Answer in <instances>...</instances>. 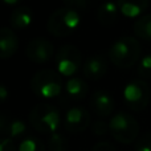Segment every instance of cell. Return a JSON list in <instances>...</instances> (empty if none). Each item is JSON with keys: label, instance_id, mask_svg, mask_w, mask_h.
I'll return each instance as SVG.
<instances>
[{"label": "cell", "instance_id": "obj_2", "mask_svg": "<svg viewBox=\"0 0 151 151\" xmlns=\"http://www.w3.org/2000/svg\"><path fill=\"white\" fill-rule=\"evenodd\" d=\"M109 60L118 68H130L141 56V44L135 37L122 36L109 48Z\"/></svg>", "mask_w": 151, "mask_h": 151}, {"label": "cell", "instance_id": "obj_27", "mask_svg": "<svg viewBox=\"0 0 151 151\" xmlns=\"http://www.w3.org/2000/svg\"><path fill=\"white\" fill-rule=\"evenodd\" d=\"M7 96H8V90H7L4 83H1V85H0V98H1L3 102L7 99Z\"/></svg>", "mask_w": 151, "mask_h": 151}, {"label": "cell", "instance_id": "obj_24", "mask_svg": "<svg viewBox=\"0 0 151 151\" xmlns=\"http://www.w3.org/2000/svg\"><path fill=\"white\" fill-rule=\"evenodd\" d=\"M107 131H110L109 123L105 122L104 119H97L91 122V133L96 137H104Z\"/></svg>", "mask_w": 151, "mask_h": 151}, {"label": "cell", "instance_id": "obj_4", "mask_svg": "<svg viewBox=\"0 0 151 151\" xmlns=\"http://www.w3.org/2000/svg\"><path fill=\"white\" fill-rule=\"evenodd\" d=\"M80 24L81 13L68 7H61L50 13L47 21V29L52 36L65 37L73 33Z\"/></svg>", "mask_w": 151, "mask_h": 151}, {"label": "cell", "instance_id": "obj_6", "mask_svg": "<svg viewBox=\"0 0 151 151\" xmlns=\"http://www.w3.org/2000/svg\"><path fill=\"white\" fill-rule=\"evenodd\" d=\"M82 64V53L76 45L65 44L60 47L55 56L56 70L61 76L70 77L80 70Z\"/></svg>", "mask_w": 151, "mask_h": 151}, {"label": "cell", "instance_id": "obj_14", "mask_svg": "<svg viewBox=\"0 0 151 151\" xmlns=\"http://www.w3.org/2000/svg\"><path fill=\"white\" fill-rule=\"evenodd\" d=\"M19 49V37L13 29L3 27L0 29V57L3 60L9 58Z\"/></svg>", "mask_w": 151, "mask_h": 151}, {"label": "cell", "instance_id": "obj_10", "mask_svg": "<svg viewBox=\"0 0 151 151\" xmlns=\"http://www.w3.org/2000/svg\"><path fill=\"white\" fill-rule=\"evenodd\" d=\"M89 91V86L82 78L80 77H72L64 85V90L63 94L58 97L60 99V104L68 106L70 102H77L81 101L86 97Z\"/></svg>", "mask_w": 151, "mask_h": 151}, {"label": "cell", "instance_id": "obj_8", "mask_svg": "<svg viewBox=\"0 0 151 151\" xmlns=\"http://www.w3.org/2000/svg\"><path fill=\"white\" fill-rule=\"evenodd\" d=\"M63 123L66 131L72 134H80L91 126V115L86 107L74 105L66 110Z\"/></svg>", "mask_w": 151, "mask_h": 151}, {"label": "cell", "instance_id": "obj_12", "mask_svg": "<svg viewBox=\"0 0 151 151\" xmlns=\"http://www.w3.org/2000/svg\"><path fill=\"white\" fill-rule=\"evenodd\" d=\"M0 133L1 137L9 139H19L27 137V125L20 118L8 115L7 113H1L0 115Z\"/></svg>", "mask_w": 151, "mask_h": 151}, {"label": "cell", "instance_id": "obj_21", "mask_svg": "<svg viewBox=\"0 0 151 151\" xmlns=\"http://www.w3.org/2000/svg\"><path fill=\"white\" fill-rule=\"evenodd\" d=\"M137 73L141 78L145 80H151V53L143 56L138 63Z\"/></svg>", "mask_w": 151, "mask_h": 151}, {"label": "cell", "instance_id": "obj_1", "mask_svg": "<svg viewBox=\"0 0 151 151\" xmlns=\"http://www.w3.org/2000/svg\"><path fill=\"white\" fill-rule=\"evenodd\" d=\"M61 113L53 104L49 102H40L29 113V123L36 131L42 134L57 133L61 122Z\"/></svg>", "mask_w": 151, "mask_h": 151}, {"label": "cell", "instance_id": "obj_9", "mask_svg": "<svg viewBox=\"0 0 151 151\" xmlns=\"http://www.w3.org/2000/svg\"><path fill=\"white\" fill-rule=\"evenodd\" d=\"M25 55L36 64H45L55 56V45L44 37H35L27 44Z\"/></svg>", "mask_w": 151, "mask_h": 151}, {"label": "cell", "instance_id": "obj_19", "mask_svg": "<svg viewBox=\"0 0 151 151\" xmlns=\"http://www.w3.org/2000/svg\"><path fill=\"white\" fill-rule=\"evenodd\" d=\"M19 151H47V146L40 138L35 135H27L21 139Z\"/></svg>", "mask_w": 151, "mask_h": 151}, {"label": "cell", "instance_id": "obj_26", "mask_svg": "<svg viewBox=\"0 0 151 151\" xmlns=\"http://www.w3.org/2000/svg\"><path fill=\"white\" fill-rule=\"evenodd\" d=\"M91 151H117V150H115V147L113 146L110 142L101 141V142H97V143L91 147Z\"/></svg>", "mask_w": 151, "mask_h": 151}, {"label": "cell", "instance_id": "obj_13", "mask_svg": "<svg viewBox=\"0 0 151 151\" xmlns=\"http://www.w3.org/2000/svg\"><path fill=\"white\" fill-rule=\"evenodd\" d=\"M109 63L102 55H93L85 60L82 65V73L88 80H99L107 73Z\"/></svg>", "mask_w": 151, "mask_h": 151}, {"label": "cell", "instance_id": "obj_3", "mask_svg": "<svg viewBox=\"0 0 151 151\" xmlns=\"http://www.w3.org/2000/svg\"><path fill=\"white\" fill-rule=\"evenodd\" d=\"M63 77L57 70L41 69L36 72L31 80V89L37 97L49 99L53 97H60L64 90Z\"/></svg>", "mask_w": 151, "mask_h": 151}, {"label": "cell", "instance_id": "obj_7", "mask_svg": "<svg viewBox=\"0 0 151 151\" xmlns=\"http://www.w3.org/2000/svg\"><path fill=\"white\" fill-rule=\"evenodd\" d=\"M151 90L149 83L142 78L129 81L123 88V99L133 111H141L149 105Z\"/></svg>", "mask_w": 151, "mask_h": 151}, {"label": "cell", "instance_id": "obj_28", "mask_svg": "<svg viewBox=\"0 0 151 151\" xmlns=\"http://www.w3.org/2000/svg\"><path fill=\"white\" fill-rule=\"evenodd\" d=\"M3 1H4L5 4L13 5V4H17V3H19V1H21V0H3Z\"/></svg>", "mask_w": 151, "mask_h": 151}, {"label": "cell", "instance_id": "obj_18", "mask_svg": "<svg viewBox=\"0 0 151 151\" xmlns=\"http://www.w3.org/2000/svg\"><path fill=\"white\" fill-rule=\"evenodd\" d=\"M133 31L139 39L151 40V13L137 19L133 25Z\"/></svg>", "mask_w": 151, "mask_h": 151}, {"label": "cell", "instance_id": "obj_22", "mask_svg": "<svg viewBox=\"0 0 151 151\" xmlns=\"http://www.w3.org/2000/svg\"><path fill=\"white\" fill-rule=\"evenodd\" d=\"M64 7L77 11L78 13L86 12L91 5V0H63Z\"/></svg>", "mask_w": 151, "mask_h": 151}, {"label": "cell", "instance_id": "obj_15", "mask_svg": "<svg viewBox=\"0 0 151 151\" xmlns=\"http://www.w3.org/2000/svg\"><path fill=\"white\" fill-rule=\"evenodd\" d=\"M33 21V11L27 5H19L13 8L9 15V24L16 31H24Z\"/></svg>", "mask_w": 151, "mask_h": 151}, {"label": "cell", "instance_id": "obj_5", "mask_svg": "<svg viewBox=\"0 0 151 151\" xmlns=\"http://www.w3.org/2000/svg\"><path fill=\"white\" fill-rule=\"evenodd\" d=\"M111 137L117 142L130 145L139 138V123L133 115L125 111H119L111 117L109 122Z\"/></svg>", "mask_w": 151, "mask_h": 151}, {"label": "cell", "instance_id": "obj_25", "mask_svg": "<svg viewBox=\"0 0 151 151\" xmlns=\"http://www.w3.org/2000/svg\"><path fill=\"white\" fill-rule=\"evenodd\" d=\"M0 151H19V147H16L13 139L1 137V142H0Z\"/></svg>", "mask_w": 151, "mask_h": 151}, {"label": "cell", "instance_id": "obj_16", "mask_svg": "<svg viewBox=\"0 0 151 151\" xmlns=\"http://www.w3.org/2000/svg\"><path fill=\"white\" fill-rule=\"evenodd\" d=\"M118 13H119V8H118L117 1L114 0H106L104 1L98 8H97V20L101 25L110 27L118 20Z\"/></svg>", "mask_w": 151, "mask_h": 151}, {"label": "cell", "instance_id": "obj_17", "mask_svg": "<svg viewBox=\"0 0 151 151\" xmlns=\"http://www.w3.org/2000/svg\"><path fill=\"white\" fill-rule=\"evenodd\" d=\"M119 12L126 17H141L149 7V0H117Z\"/></svg>", "mask_w": 151, "mask_h": 151}, {"label": "cell", "instance_id": "obj_11", "mask_svg": "<svg viewBox=\"0 0 151 151\" xmlns=\"http://www.w3.org/2000/svg\"><path fill=\"white\" fill-rule=\"evenodd\" d=\"M89 104L93 113L99 118H106L111 115L115 107L114 97L107 90H96L91 94Z\"/></svg>", "mask_w": 151, "mask_h": 151}, {"label": "cell", "instance_id": "obj_20", "mask_svg": "<svg viewBox=\"0 0 151 151\" xmlns=\"http://www.w3.org/2000/svg\"><path fill=\"white\" fill-rule=\"evenodd\" d=\"M47 149L49 151H69V142L63 134L53 133L48 138Z\"/></svg>", "mask_w": 151, "mask_h": 151}, {"label": "cell", "instance_id": "obj_23", "mask_svg": "<svg viewBox=\"0 0 151 151\" xmlns=\"http://www.w3.org/2000/svg\"><path fill=\"white\" fill-rule=\"evenodd\" d=\"M134 151H151V133L139 135L134 145Z\"/></svg>", "mask_w": 151, "mask_h": 151}, {"label": "cell", "instance_id": "obj_29", "mask_svg": "<svg viewBox=\"0 0 151 151\" xmlns=\"http://www.w3.org/2000/svg\"><path fill=\"white\" fill-rule=\"evenodd\" d=\"M105 1H106V0H105Z\"/></svg>", "mask_w": 151, "mask_h": 151}]
</instances>
